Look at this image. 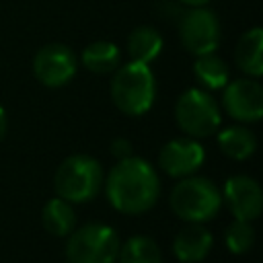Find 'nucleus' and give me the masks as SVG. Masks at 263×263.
Segmentation results:
<instances>
[{
  "label": "nucleus",
  "instance_id": "13",
  "mask_svg": "<svg viewBox=\"0 0 263 263\" xmlns=\"http://www.w3.org/2000/svg\"><path fill=\"white\" fill-rule=\"evenodd\" d=\"M234 60H236V66L253 76V78H259L263 74V31L261 27H253L249 29L236 43V49H234Z\"/></svg>",
  "mask_w": 263,
  "mask_h": 263
},
{
  "label": "nucleus",
  "instance_id": "9",
  "mask_svg": "<svg viewBox=\"0 0 263 263\" xmlns=\"http://www.w3.org/2000/svg\"><path fill=\"white\" fill-rule=\"evenodd\" d=\"M222 103L230 117L245 123L259 121L263 115V88L257 80L251 78L226 82Z\"/></svg>",
  "mask_w": 263,
  "mask_h": 263
},
{
  "label": "nucleus",
  "instance_id": "10",
  "mask_svg": "<svg viewBox=\"0 0 263 263\" xmlns=\"http://www.w3.org/2000/svg\"><path fill=\"white\" fill-rule=\"evenodd\" d=\"M205 158L203 146L193 138H177L162 146L158 154L160 168L171 177H187L195 173Z\"/></svg>",
  "mask_w": 263,
  "mask_h": 263
},
{
  "label": "nucleus",
  "instance_id": "19",
  "mask_svg": "<svg viewBox=\"0 0 263 263\" xmlns=\"http://www.w3.org/2000/svg\"><path fill=\"white\" fill-rule=\"evenodd\" d=\"M119 263H160V249L148 236H132L125 245H119Z\"/></svg>",
  "mask_w": 263,
  "mask_h": 263
},
{
  "label": "nucleus",
  "instance_id": "18",
  "mask_svg": "<svg viewBox=\"0 0 263 263\" xmlns=\"http://www.w3.org/2000/svg\"><path fill=\"white\" fill-rule=\"evenodd\" d=\"M193 72H195V78L205 88H212V90L224 88L228 82V76H230L226 62L222 58H218L214 51L197 55V60L193 64Z\"/></svg>",
  "mask_w": 263,
  "mask_h": 263
},
{
  "label": "nucleus",
  "instance_id": "16",
  "mask_svg": "<svg viewBox=\"0 0 263 263\" xmlns=\"http://www.w3.org/2000/svg\"><path fill=\"white\" fill-rule=\"evenodd\" d=\"M41 220H43L45 230H49L55 236H66L74 230L76 214H74L70 201H66L62 197H53L43 205Z\"/></svg>",
  "mask_w": 263,
  "mask_h": 263
},
{
  "label": "nucleus",
  "instance_id": "15",
  "mask_svg": "<svg viewBox=\"0 0 263 263\" xmlns=\"http://www.w3.org/2000/svg\"><path fill=\"white\" fill-rule=\"evenodd\" d=\"M121 60L119 47L111 41H92L82 49V66L92 74H111Z\"/></svg>",
  "mask_w": 263,
  "mask_h": 263
},
{
  "label": "nucleus",
  "instance_id": "5",
  "mask_svg": "<svg viewBox=\"0 0 263 263\" xmlns=\"http://www.w3.org/2000/svg\"><path fill=\"white\" fill-rule=\"evenodd\" d=\"M119 253V238L107 224H84L70 232L66 247L68 263H115Z\"/></svg>",
  "mask_w": 263,
  "mask_h": 263
},
{
  "label": "nucleus",
  "instance_id": "2",
  "mask_svg": "<svg viewBox=\"0 0 263 263\" xmlns=\"http://www.w3.org/2000/svg\"><path fill=\"white\" fill-rule=\"evenodd\" d=\"M111 99L125 115L146 113L156 99V80L148 64L129 62L111 78Z\"/></svg>",
  "mask_w": 263,
  "mask_h": 263
},
{
  "label": "nucleus",
  "instance_id": "4",
  "mask_svg": "<svg viewBox=\"0 0 263 263\" xmlns=\"http://www.w3.org/2000/svg\"><path fill=\"white\" fill-rule=\"evenodd\" d=\"M103 183L101 164L88 154L68 156L55 171V191L66 201L92 199Z\"/></svg>",
  "mask_w": 263,
  "mask_h": 263
},
{
  "label": "nucleus",
  "instance_id": "17",
  "mask_svg": "<svg viewBox=\"0 0 263 263\" xmlns=\"http://www.w3.org/2000/svg\"><path fill=\"white\" fill-rule=\"evenodd\" d=\"M218 144L226 156H230L234 160H245L255 152L257 138L247 127L232 125V127H226L218 134Z\"/></svg>",
  "mask_w": 263,
  "mask_h": 263
},
{
  "label": "nucleus",
  "instance_id": "11",
  "mask_svg": "<svg viewBox=\"0 0 263 263\" xmlns=\"http://www.w3.org/2000/svg\"><path fill=\"white\" fill-rule=\"evenodd\" d=\"M224 197L234 218L249 220V222L259 218L261 208H263V193L255 179L247 175L230 177L224 183Z\"/></svg>",
  "mask_w": 263,
  "mask_h": 263
},
{
  "label": "nucleus",
  "instance_id": "1",
  "mask_svg": "<svg viewBox=\"0 0 263 263\" xmlns=\"http://www.w3.org/2000/svg\"><path fill=\"white\" fill-rule=\"evenodd\" d=\"M105 191L115 210L123 214H142L156 203L160 181L144 158L127 156L111 168Z\"/></svg>",
  "mask_w": 263,
  "mask_h": 263
},
{
  "label": "nucleus",
  "instance_id": "22",
  "mask_svg": "<svg viewBox=\"0 0 263 263\" xmlns=\"http://www.w3.org/2000/svg\"><path fill=\"white\" fill-rule=\"evenodd\" d=\"M4 134H6V113H4V109L0 107V140L4 138Z\"/></svg>",
  "mask_w": 263,
  "mask_h": 263
},
{
  "label": "nucleus",
  "instance_id": "21",
  "mask_svg": "<svg viewBox=\"0 0 263 263\" xmlns=\"http://www.w3.org/2000/svg\"><path fill=\"white\" fill-rule=\"evenodd\" d=\"M111 154L117 156L119 160L132 156V142L125 140V138H115V140L111 142Z\"/></svg>",
  "mask_w": 263,
  "mask_h": 263
},
{
  "label": "nucleus",
  "instance_id": "14",
  "mask_svg": "<svg viewBox=\"0 0 263 263\" xmlns=\"http://www.w3.org/2000/svg\"><path fill=\"white\" fill-rule=\"evenodd\" d=\"M162 51V37L156 29L142 25L136 27L129 37H127V53L132 58V62H140V64H150L154 62Z\"/></svg>",
  "mask_w": 263,
  "mask_h": 263
},
{
  "label": "nucleus",
  "instance_id": "6",
  "mask_svg": "<svg viewBox=\"0 0 263 263\" xmlns=\"http://www.w3.org/2000/svg\"><path fill=\"white\" fill-rule=\"evenodd\" d=\"M175 117L183 132L193 138H205L220 127V107L214 97L201 88L185 90L175 105Z\"/></svg>",
  "mask_w": 263,
  "mask_h": 263
},
{
  "label": "nucleus",
  "instance_id": "7",
  "mask_svg": "<svg viewBox=\"0 0 263 263\" xmlns=\"http://www.w3.org/2000/svg\"><path fill=\"white\" fill-rule=\"evenodd\" d=\"M179 35L187 51L193 55L212 53L218 49L222 39V27L220 18L214 10L205 6H191L187 12L181 14L179 23Z\"/></svg>",
  "mask_w": 263,
  "mask_h": 263
},
{
  "label": "nucleus",
  "instance_id": "20",
  "mask_svg": "<svg viewBox=\"0 0 263 263\" xmlns=\"http://www.w3.org/2000/svg\"><path fill=\"white\" fill-rule=\"evenodd\" d=\"M224 238H226V247L230 253L234 255H242V253H249L255 245V228L251 226L249 220H234L226 232H224Z\"/></svg>",
  "mask_w": 263,
  "mask_h": 263
},
{
  "label": "nucleus",
  "instance_id": "3",
  "mask_svg": "<svg viewBox=\"0 0 263 263\" xmlns=\"http://www.w3.org/2000/svg\"><path fill=\"white\" fill-rule=\"evenodd\" d=\"M222 205L218 187L205 177H187L171 191V208L185 222H208Z\"/></svg>",
  "mask_w": 263,
  "mask_h": 263
},
{
  "label": "nucleus",
  "instance_id": "23",
  "mask_svg": "<svg viewBox=\"0 0 263 263\" xmlns=\"http://www.w3.org/2000/svg\"><path fill=\"white\" fill-rule=\"evenodd\" d=\"M181 4H187V6H205L210 0H179Z\"/></svg>",
  "mask_w": 263,
  "mask_h": 263
},
{
  "label": "nucleus",
  "instance_id": "12",
  "mask_svg": "<svg viewBox=\"0 0 263 263\" xmlns=\"http://www.w3.org/2000/svg\"><path fill=\"white\" fill-rule=\"evenodd\" d=\"M212 249V234L197 222H189L173 240V253L183 263H197L205 259Z\"/></svg>",
  "mask_w": 263,
  "mask_h": 263
},
{
  "label": "nucleus",
  "instance_id": "8",
  "mask_svg": "<svg viewBox=\"0 0 263 263\" xmlns=\"http://www.w3.org/2000/svg\"><path fill=\"white\" fill-rule=\"evenodd\" d=\"M78 70L76 53L64 43H47L33 58V72L43 86L60 88L68 84Z\"/></svg>",
  "mask_w": 263,
  "mask_h": 263
}]
</instances>
